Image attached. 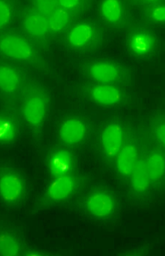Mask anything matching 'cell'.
I'll use <instances>...</instances> for the list:
<instances>
[{"label":"cell","mask_w":165,"mask_h":256,"mask_svg":"<svg viewBox=\"0 0 165 256\" xmlns=\"http://www.w3.org/2000/svg\"><path fill=\"white\" fill-rule=\"evenodd\" d=\"M2 198L6 203L15 204L25 196L26 186L24 180L17 172L5 170L0 178Z\"/></svg>","instance_id":"obj_1"},{"label":"cell","mask_w":165,"mask_h":256,"mask_svg":"<svg viewBox=\"0 0 165 256\" xmlns=\"http://www.w3.org/2000/svg\"><path fill=\"white\" fill-rule=\"evenodd\" d=\"M1 50L7 56L19 60H27L33 55V50L25 40L18 36H8L2 38Z\"/></svg>","instance_id":"obj_2"},{"label":"cell","mask_w":165,"mask_h":256,"mask_svg":"<svg viewBox=\"0 0 165 256\" xmlns=\"http://www.w3.org/2000/svg\"><path fill=\"white\" fill-rule=\"evenodd\" d=\"M154 38L148 32L134 30L127 39V47L130 52L135 57L143 58L149 54L154 48Z\"/></svg>","instance_id":"obj_3"},{"label":"cell","mask_w":165,"mask_h":256,"mask_svg":"<svg viewBox=\"0 0 165 256\" xmlns=\"http://www.w3.org/2000/svg\"><path fill=\"white\" fill-rule=\"evenodd\" d=\"M46 112V101L43 96L39 95L28 98L23 107V114L26 120L33 126H38L42 123Z\"/></svg>","instance_id":"obj_4"},{"label":"cell","mask_w":165,"mask_h":256,"mask_svg":"<svg viewBox=\"0 0 165 256\" xmlns=\"http://www.w3.org/2000/svg\"><path fill=\"white\" fill-rule=\"evenodd\" d=\"M48 164L52 176L56 178L70 174L74 163L72 154L66 150L60 149L51 154Z\"/></svg>","instance_id":"obj_5"},{"label":"cell","mask_w":165,"mask_h":256,"mask_svg":"<svg viewBox=\"0 0 165 256\" xmlns=\"http://www.w3.org/2000/svg\"><path fill=\"white\" fill-rule=\"evenodd\" d=\"M123 140L122 128L118 124H111L105 128L101 137L102 144L109 156H116L121 150Z\"/></svg>","instance_id":"obj_6"},{"label":"cell","mask_w":165,"mask_h":256,"mask_svg":"<svg viewBox=\"0 0 165 256\" xmlns=\"http://www.w3.org/2000/svg\"><path fill=\"white\" fill-rule=\"evenodd\" d=\"M89 212L98 217H105L111 214L114 208V202L108 194L96 192L91 194L86 202Z\"/></svg>","instance_id":"obj_7"},{"label":"cell","mask_w":165,"mask_h":256,"mask_svg":"<svg viewBox=\"0 0 165 256\" xmlns=\"http://www.w3.org/2000/svg\"><path fill=\"white\" fill-rule=\"evenodd\" d=\"M76 184V180L71 174L58 177L50 185L48 196L53 200H65L74 192Z\"/></svg>","instance_id":"obj_8"},{"label":"cell","mask_w":165,"mask_h":256,"mask_svg":"<svg viewBox=\"0 0 165 256\" xmlns=\"http://www.w3.org/2000/svg\"><path fill=\"white\" fill-rule=\"evenodd\" d=\"M86 132L85 126L81 120L71 118L66 120L61 126L60 136L66 144H74L84 139Z\"/></svg>","instance_id":"obj_9"},{"label":"cell","mask_w":165,"mask_h":256,"mask_svg":"<svg viewBox=\"0 0 165 256\" xmlns=\"http://www.w3.org/2000/svg\"><path fill=\"white\" fill-rule=\"evenodd\" d=\"M94 34V30L90 24H81L76 26L71 30L68 40L73 46L83 48L91 42Z\"/></svg>","instance_id":"obj_10"},{"label":"cell","mask_w":165,"mask_h":256,"mask_svg":"<svg viewBox=\"0 0 165 256\" xmlns=\"http://www.w3.org/2000/svg\"><path fill=\"white\" fill-rule=\"evenodd\" d=\"M91 96L98 104L103 105H113L119 102L121 96L120 91L110 86H97L91 90Z\"/></svg>","instance_id":"obj_11"},{"label":"cell","mask_w":165,"mask_h":256,"mask_svg":"<svg viewBox=\"0 0 165 256\" xmlns=\"http://www.w3.org/2000/svg\"><path fill=\"white\" fill-rule=\"evenodd\" d=\"M136 159L137 150L134 146L129 144L123 147L118 153L117 159L119 172L124 176L131 174L137 162Z\"/></svg>","instance_id":"obj_12"},{"label":"cell","mask_w":165,"mask_h":256,"mask_svg":"<svg viewBox=\"0 0 165 256\" xmlns=\"http://www.w3.org/2000/svg\"><path fill=\"white\" fill-rule=\"evenodd\" d=\"M91 76L96 81L102 83H110L118 78L119 71L116 67L107 62H98L90 68Z\"/></svg>","instance_id":"obj_13"},{"label":"cell","mask_w":165,"mask_h":256,"mask_svg":"<svg viewBox=\"0 0 165 256\" xmlns=\"http://www.w3.org/2000/svg\"><path fill=\"white\" fill-rule=\"evenodd\" d=\"M25 26L30 34L36 36L45 35L49 29V20L41 14L29 15L26 18Z\"/></svg>","instance_id":"obj_14"},{"label":"cell","mask_w":165,"mask_h":256,"mask_svg":"<svg viewBox=\"0 0 165 256\" xmlns=\"http://www.w3.org/2000/svg\"><path fill=\"white\" fill-rule=\"evenodd\" d=\"M101 12L104 19L112 24L118 23L123 14L119 0H103L101 6Z\"/></svg>","instance_id":"obj_15"},{"label":"cell","mask_w":165,"mask_h":256,"mask_svg":"<svg viewBox=\"0 0 165 256\" xmlns=\"http://www.w3.org/2000/svg\"><path fill=\"white\" fill-rule=\"evenodd\" d=\"M131 174V184L134 190L140 192L146 190L150 180L146 164L141 160L137 162Z\"/></svg>","instance_id":"obj_16"},{"label":"cell","mask_w":165,"mask_h":256,"mask_svg":"<svg viewBox=\"0 0 165 256\" xmlns=\"http://www.w3.org/2000/svg\"><path fill=\"white\" fill-rule=\"evenodd\" d=\"M0 84L2 90L7 93L17 90L20 84V78L17 72L8 66L0 68Z\"/></svg>","instance_id":"obj_17"},{"label":"cell","mask_w":165,"mask_h":256,"mask_svg":"<svg viewBox=\"0 0 165 256\" xmlns=\"http://www.w3.org/2000/svg\"><path fill=\"white\" fill-rule=\"evenodd\" d=\"M146 166L150 180L159 179L165 171V159L159 154H153L148 158Z\"/></svg>","instance_id":"obj_18"},{"label":"cell","mask_w":165,"mask_h":256,"mask_svg":"<svg viewBox=\"0 0 165 256\" xmlns=\"http://www.w3.org/2000/svg\"><path fill=\"white\" fill-rule=\"evenodd\" d=\"M0 250L1 256H16L19 255L21 251V246L19 241L12 234L2 232L0 236Z\"/></svg>","instance_id":"obj_19"},{"label":"cell","mask_w":165,"mask_h":256,"mask_svg":"<svg viewBox=\"0 0 165 256\" xmlns=\"http://www.w3.org/2000/svg\"><path fill=\"white\" fill-rule=\"evenodd\" d=\"M70 18L66 10L57 9L50 16L49 20V29L55 32H62L68 24Z\"/></svg>","instance_id":"obj_20"},{"label":"cell","mask_w":165,"mask_h":256,"mask_svg":"<svg viewBox=\"0 0 165 256\" xmlns=\"http://www.w3.org/2000/svg\"><path fill=\"white\" fill-rule=\"evenodd\" d=\"M0 138L4 143L13 141L17 134V128L14 122L8 117L2 116L0 122Z\"/></svg>","instance_id":"obj_21"},{"label":"cell","mask_w":165,"mask_h":256,"mask_svg":"<svg viewBox=\"0 0 165 256\" xmlns=\"http://www.w3.org/2000/svg\"><path fill=\"white\" fill-rule=\"evenodd\" d=\"M59 0H35L36 7L40 14L51 16L56 10Z\"/></svg>","instance_id":"obj_22"},{"label":"cell","mask_w":165,"mask_h":256,"mask_svg":"<svg viewBox=\"0 0 165 256\" xmlns=\"http://www.w3.org/2000/svg\"><path fill=\"white\" fill-rule=\"evenodd\" d=\"M12 17V11L10 6L5 1L0 2V26L3 28L10 22Z\"/></svg>","instance_id":"obj_23"},{"label":"cell","mask_w":165,"mask_h":256,"mask_svg":"<svg viewBox=\"0 0 165 256\" xmlns=\"http://www.w3.org/2000/svg\"><path fill=\"white\" fill-rule=\"evenodd\" d=\"M151 17L157 22H165V6L155 8L151 12Z\"/></svg>","instance_id":"obj_24"},{"label":"cell","mask_w":165,"mask_h":256,"mask_svg":"<svg viewBox=\"0 0 165 256\" xmlns=\"http://www.w3.org/2000/svg\"><path fill=\"white\" fill-rule=\"evenodd\" d=\"M81 0H59L61 6L65 10H73L80 4Z\"/></svg>","instance_id":"obj_25"},{"label":"cell","mask_w":165,"mask_h":256,"mask_svg":"<svg viewBox=\"0 0 165 256\" xmlns=\"http://www.w3.org/2000/svg\"><path fill=\"white\" fill-rule=\"evenodd\" d=\"M156 134L159 142L165 146V124H161L157 128Z\"/></svg>","instance_id":"obj_26"},{"label":"cell","mask_w":165,"mask_h":256,"mask_svg":"<svg viewBox=\"0 0 165 256\" xmlns=\"http://www.w3.org/2000/svg\"><path fill=\"white\" fill-rule=\"evenodd\" d=\"M148 1L153 2V1H155V0H148Z\"/></svg>","instance_id":"obj_27"}]
</instances>
